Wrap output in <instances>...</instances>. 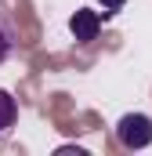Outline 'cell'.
Returning <instances> with one entry per match:
<instances>
[{"label": "cell", "instance_id": "obj_1", "mask_svg": "<svg viewBox=\"0 0 152 156\" xmlns=\"http://www.w3.org/2000/svg\"><path fill=\"white\" fill-rule=\"evenodd\" d=\"M116 138L123 149H145L152 145V120L145 113H127L116 123Z\"/></svg>", "mask_w": 152, "mask_h": 156}, {"label": "cell", "instance_id": "obj_4", "mask_svg": "<svg viewBox=\"0 0 152 156\" xmlns=\"http://www.w3.org/2000/svg\"><path fill=\"white\" fill-rule=\"evenodd\" d=\"M15 120H18V105H15V98L0 87V138H7V134H11Z\"/></svg>", "mask_w": 152, "mask_h": 156}, {"label": "cell", "instance_id": "obj_2", "mask_svg": "<svg viewBox=\"0 0 152 156\" xmlns=\"http://www.w3.org/2000/svg\"><path fill=\"white\" fill-rule=\"evenodd\" d=\"M69 29H73V37L80 44H91V40H98V29H102V15L98 11H76L73 18H69Z\"/></svg>", "mask_w": 152, "mask_h": 156}, {"label": "cell", "instance_id": "obj_3", "mask_svg": "<svg viewBox=\"0 0 152 156\" xmlns=\"http://www.w3.org/2000/svg\"><path fill=\"white\" fill-rule=\"evenodd\" d=\"M18 51V26L7 11H0V66Z\"/></svg>", "mask_w": 152, "mask_h": 156}, {"label": "cell", "instance_id": "obj_5", "mask_svg": "<svg viewBox=\"0 0 152 156\" xmlns=\"http://www.w3.org/2000/svg\"><path fill=\"white\" fill-rule=\"evenodd\" d=\"M98 4L105 7V18H109V15H116V11H123V4H127V0H98Z\"/></svg>", "mask_w": 152, "mask_h": 156}]
</instances>
